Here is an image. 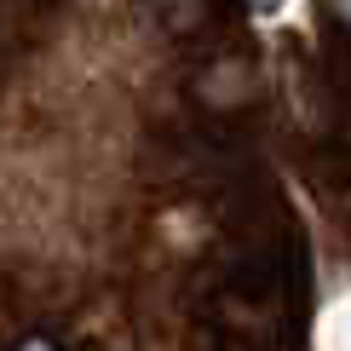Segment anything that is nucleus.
Wrapping results in <instances>:
<instances>
[{
	"label": "nucleus",
	"instance_id": "1",
	"mask_svg": "<svg viewBox=\"0 0 351 351\" xmlns=\"http://www.w3.org/2000/svg\"><path fill=\"white\" fill-rule=\"evenodd\" d=\"M323 6L334 12V23H340V29H351V0H323Z\"/></svg>",
	"mask_w": 351,
	"mask_h": 351
},
{
	"label": "nucleus",
	"instance_id": "2",
	"mask_svg": "<svg viewBox=\"0 0 351 351\" xmlns=\"http://www.w3.org/2000/svg\"><path fill=\"white\" fill-rule=\"evenodd\" d=\"M254 6H259V12H271V6H276V0H254Z\"/></svg>",
	"mask_w": 351,
	"mask_h": 351
}]
</instances>
